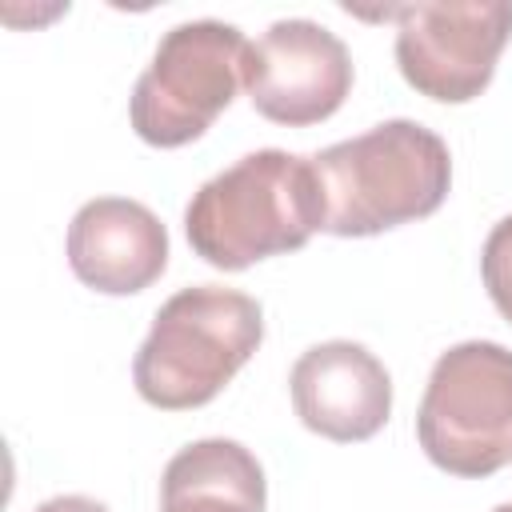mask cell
<instances>
[{"label":"cell","mask_w":512,"mask_h":512,"mask_svg":"<svg viewBox=\"0 0 512 512\" xmlns=\"http://www.w3.org/2000/svg\"><path fill=\"white\" fill-rule=\"evenodd\" d=\"M324 228V200L308 156L260 148L216 172L184 208V232L200 260L240 272L296 252Z\"/></svg>","instance_id":"cell-1"},{"label":"cell","mask_w":512,"mask_h":512,"mask_svg":"<svg viewBox=\"0 0 512 512\" xmlns=\"http://www.w3.org/2000/svg\"><path fill=\"white\" fill-rule=\"evenodd\" d=\"M308 160L324 200V232L332 236H376L424 220L452 184L448 144L416 120H384Z\"/></svg>","instance_id":"cell-2"},{"label":"cell","mask_w":512,"mask_h":512,"mask_svg":"<svg viewBox=\"0 0 512 512\" xmlns=\"http://www.w3.org/2000/svg\"><path fill=\"white\" fill-rule=\"evenodd\" d=\"M260 340L264 308L248 292L220 284L180 288L160 304L132 360V384L152 408H200L256 356Z\"/></svg>","instance_id":"cell-3"},{"label":"cell","mask_w":512,"mask_h":512,"mask_svg":"<svg viewBox=\"0 0 512 512\" xmlns=\"http://www.w3.org/2000/svg\"><path fill=\"white\" fill-rule=\"evenodd\" d=\"M424 456L452 476H492L512 460V352L464 340L440 352L416 412Z\"/></svg>","instance_id":"cell-4"},{"label":"cell","mask_w":512,"mask_h":512,"mask_svg":"<svg viewBox=\"0 0 512 512\" xmlns=\"http://www.w3.org/2000/svg\"><path fill=\"white\" fill-rule=\"evenodd\" d=\"M244 56L248 40L236 24L184 20L168 28L132 88V132L152 148H180L204 136L232 104L236 84H244Z\"/></svg>","instance_id":"cell-5"},{"label":"cell","mask_w":512,"mask_h":512,"mask_svg":"<svg viewBox=\"0 0 512 512\" xmlns=\"http://www.w3.org/2000/svg\"><path fill=\"white\" fill-rule=\"evenodd\" d=\"M512 36L508 0H420L396 8L400 76L428 100H476Z\"/></svg>","instance_id":"cell-6"},{"label":"cell","mask_w":512,"mask_h":512,"mask_svg":"<svg viewBox=\"0 0 512 512\" xmlns=\"http://www.w3.org/2000/svg\"><path fill=\"white\" fill-rule=\"evenodd\" d=\"M244 92L272 124H320L352 92V56L344 40L316 20H276L248 44Z\"/></svg>","instance_id":"cell-7"},{"label":"cell","mask_w":512,"mask_h":512,"mask_svg":"<svg viewBox=\"0 0 512 512\" xmlns=\"http://www.w3.org/2000/svg\"><path fill=\"white\" fill-rule=\"evenodd\" d=\"M288 388L300 424L336 444L376 436L392 412V376L356 340H324L300 352Z\"/></svg>","instance_id":"cell-8"},{"label":"cell","mask_w":512,"mask_h":512,"mask_svg":"<svg viewBox=\"0 0 512 512\" xmlns=\"http://www.w3.org/2000/svg\"><path fill=\"white\" fill-rule=\"evenodd\" d=\"M68 264L80 284L104 296H132L168 268V232L148 204L96 196L68 224Z\"/></svg>","instance_id":"cell-9"},{"label":"cell","mask_w":512,"mask_h":512,"mask_svg":"<svg viewBox=\"0 0 512 512\" xmlns=\"http://www.w3.org/2000/svg\"><path fill=\"white\" fill-rule=\"evenodd\" d=\"M160 512H264V468L240 440H192L164 464Z\"/></svg>","instance_id":"cell-10"},{"label":"cell","mask_w":512,"mask_h":512,"mask_svg":"<svg viewBox=\"0 0 512 512\" xmlns=\"http://www.w3.org/2000/svg\"><path fill=\"white\" fill-rule=\"evenodd\" d=\"M480 276H484V288H488L492 304L512 324V216L492 224V232L484 240V252H480Z\"/></svg>","instance_id":"cell-11"},{"label":"cell","mask_w":512,"mask_h":512,"mask_svg":"<svg viewBox=\"0 0 512 512\" xmlns=\"http://www.w3.org/2000/svg\"><path fill=\"white\" fill-rule=\"evenodd\" d=\"M36 512H108V504H100L92 496H52Z\"/></svg>","instance_id":"cell-12"},{"label":"cell","mask_w":512,"mask_h":512,"mask_svg":"<svg viewBox=\"0 0 512 512\" xmlns=\"http://www.w3.org/2000/svg\"><path fill=\"white\" fill-rule=\"evenodd\" d=\"M492 512H512V504H496V508H492Z\"/></svg>","instance_id":"cell-13"}]
</instances>
